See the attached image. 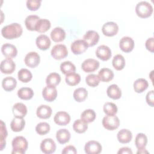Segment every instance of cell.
<instances>
[{
	"mask_svg": "<svg viewBox=\"0 0 154 154\" xmlns=\"http://www.w3.org/2000/svg\"><path fill=\"white\" fill-rule=\"evenodd\" d=\"M84 150L87 154H99L102 151V146L98 141L91 140L85 144Z\"/></svg>",
	"mask_w": 154,
	"mask_h": 154,
	"instance_id": "11",
	"label": "cell"
},
{
	"mask_svg": "<svg viewBox=\"0 0 154 154\" xmlns=\"http://www.w3.org/2000/svg\"><path fill=\"white\" fill-rule=\"evenodd\" d=\"M40 149L45 154H51L56 150V144L52 138H45L40 143Z\"/></svg>",
	"mask_w": 154,
	"mask_h": 154,
	"instance_id": "10",
	"label": "cell"
},
{
	"mask_svg": "<svg viewBox=\"0 0 154 154\" xmlns=\"http://www.w3.org/2000/svg\"><path fill=\"white\" fill-rule=\"evenodd\" d=\"M83 38L88 46H93L99 42V35L94 30H89L84 34Z\"/></svg>",
	"mask_w": 154,
	"mask_h": 154,
	"instance_id": "15",
	"label": "cell"
},
{
	"mask_svg": "<svg viewBox=\"0 0 154 154\" xmlns=\"http://www.w3.org/2000/svg\"><path fill=\"white\" fill-rule=\"evenodd\" d=\"M0 69L2 73L11 74L16 69V64L12 59L6 58L1 61Z\"/></svg>",
	"mask_w": 154,
	"mask_h": 154,
	"instance_id": "12",
	"label": "cell"
},
{
	"mask_svg": "<svg viewBox=\"0 0 154 154\" xmlns=\"http://www.w3.org/2000/svg\"><path fill=\"white\" fill-rule=\"evenodd\" d=\"M76 153H77V151L76 148L72 145H69L66 146L62 150V153L63 154H67V153L76 154Z\"/></svg>",
	"mask_w": 154,
	"mask_h": 154,
	"instance_id": "49",
	"label": "cell"
},
{
	"mask_svg": "<svg viewBox=\"0 0 154 154\" xmlns=\"http://www.w3.org/2000/svg\"><path fill=\"white\" fill-rule=\"evenodd\" d=\"M65 80L66 84H67L69 85L75 86L78 84L81 81V76L79 74L75 72L66 75Z\"/></svg>",
	"mask_w": 154,
	"mask_h": 154,
	"instance_id": "40",
	"label": "cell"
},
{
	"mask_svg": "<svg viewBox=\"0 0 154 154\" xmlns=\"http://www.w3.org/2000/svg\"><path fill=\"white\" fill-rule=\"evenodd\" d=\"M132 150L128 147H123L120 148L119 151L117 152V153L120 154V153H122V154H125V153H127V154H132Z\"/></svg>",
	"mask_w": 154,
	"mask_h": 154,
	"instance_id": "50",
	"label": "cell"
},
{
	"mask_svg": "<svg viewBox=\"0 0 154 154\" xmlns=\"http://www.w3.org/2000/svg\"><path fill=\"white\" fill-rule=\"evenodd\" d=\"M103 34L108 37H112L116 35L119 31L118 25L114 22H108L103 24L102 28Z\"/></svg>",
	"mask_w": 154,
	"mask_h": 154,
	"instance_id": "8",
	"label": "cell"
},
{
	"mask_svg": "<svg viewBox=\"0 0 154 154\" xmlns=\"http://www.w3.org/2000/svg\"><path fill=\"white\" fill-rule=\"evenodd\" d=\"M112 53L110 48L106 45H100L96 51V55L102 61H107L110 59Z\"/></svg>",
	"mask_w": 154,
	"mask_h": 154,
	"instance_id": "14",
	"label": "cell"
},
{
	"mask_svg": "<svg viewBox=\"0 0 154 154\" xmlns=\"http://www.w3.org/2000/svg\"><path fill=\"white\" fill-rule=\"evenodd\" d=\"M13 154H23L27 150L28 143L26 139L22 136H17L14 138L11 143Z\"/></svg>",
	"mask_w": 154,
	"mask_h": 154,
	"instance_id": "2",
	"label": "cell"
},
{
	"mask_svg": "<svg viewBox=\"0 0 154 154\" xmlns=\"http://www.w3.org/2000/svg\"><path fill=\"white\" fill-rule=\"evenodd\" d=\"M54 120L58 125L66 126L70 122V116L65 111H58L55 114Z\"/></svg>",
	"mask_w": 154,
	"mask_h": 154,
	"instance_id": "18",
	"label": "cell"
},
{
	"mask_svg": "<svg viewBox=\"0 0 154 154\" xmlns=\"http://www.w3.org/2000/svg\"><path fill=\"white\" fill-rule=\"evenodd\" d=\"M17 96L22 100H29L33 97L34 91L29 87H22L18 90Z\"/></svg>",
	"mask_w": 154,
	"mask_h": 154,
	"instance_id": "31",
	"label": "cell"
},
{
	"mask_svg": "<svg viewBox=\"0 0 154 154\" xmlns=\"http://www.w3.org/2000/svg\"><path fill=\"white\" fill-rule=\"evenodd\" d=\"M25 125V121L23 118H14L10 123V127L14 132H20L23 130Z\"/></svg>",
	"mask_w": 154,
	"mask_h": 154,
	"instance_id": "30",
	"label": "cell"
},
{
	"mask_svg": "<svg viewBox=\"0 0 154 154\" xmlns=\"http://www.w3.org/2000/svg\"><path fill=\"white\" fill-rule=\"evenodd\" d=\"M24 61L27 66L31 68H34L39 64L40 57L36 52H30L26 55Z\"/></svg>",
	"mask_w": 154,
	"mask_h": 154,
	"instance_id": "6",
	"label": "cell"
},
{
	"mask_svg": "<svg viewBox=\"0 0 154 154\" xmlns=\"http://www.w3.org/2000/svg\"><path fill=\"white\" fill-rule=\"evenodd\" d=\"M106 93L109 97L112 99H119L122 96V91L117 84H113L109 85L107 90Z\"/></svg>",
	"mask_w": 154,
	"mask_h": 154,
	"instance_id": "24",
	"label": "cell"
},
{
	"mask_svg": "<svg viewBox=\"0 0 154 154\" xmlns=\"http://www.w3.org/2000/svg\"><path fill=\"white\" fill-rule=\"evenodd\" d=\"M42 1L38 0H27L26 4L27 8L31 11H35L39 8Z\"/></svg>",
	"mask_w": 154,
	"mask_h": 154,
	"instance_id": "46",
	"label": "cell"
},
{
	"mask_svg": "<svg viewBox=\"0 0 154 154\" xmlns=\"http://www.w3.org/2000/svg\"><path fill=\"white\" fill-rule=\"evenodd\" d=\"M148 153V151L146 150L145 149H138V151L137 152V153Z\"/></svg>",
	"mask_w": 154,
	"mask_h": 154,
	"instance_id": "51",
	"label": "cell"
},
{
	"mask_svg": "<svg viewBox=\"0 0 154 154\" xmlns=\"http://www.w3.org/2000/svg\"><path fill=\"white\" fill-rule=\"evenodd\" d=\"M117 137L120 143L126 144L129 143L132 139V134L128 129H122L118 132Z\"/></svg>",
	"mask_w": 154,
	"mask_h": 154,
	"instance_id": "21",
	"label": "cell"
},
{
	"mask_svg": "<svg viewBox=\"0 0 154 154\" xmlns=\"http://www.w3.org/2000/svg\"><path fill=\"white\" fill-rule=\"evenodd\" d=\"M88 45L84 40H75L70 46L72 52L75 55H79L84 53L88 49Z\"/></svg>",
	"mask_w": 154,
	"mask_h": 154,
	"instance_id": "9",
	"label": "cell"
},
{
	"mask_svg": "<svg viewBox=\"0 0 154 154\" xmlns=\"http://www.w3.org/2000/svg\"><path fill=\"white\" fill-rule=\"evenodd\" d=\"M35 43L38 49L40 50L46 51L49 48L51 42L48 36L45 34H41L37 37Z\"/></svg>",
	"mask_w": 154,
	"mask_h": 154,
	"instance_id": "19",
	"label": "cell"
},
{
	"mask_svg": "<svg viewBox=\"0 0 154 154\" xmlns=\"http://www.w3.org/2000/svg\"><path fill=\"white\" fill-rule=\"evenodd\" d=\"M103 126L109 131H113L119 128L120 125V120L117 116H106L102 119Z\"/></svg>",
	"mask_w": 154,
	"mask_h": 154,
	"instance_id": "4",
	"label": "cell"
},
{
	"mask_svg": "<svg viewBox=\"0 0 154 154\" xmlns=\"http://www.w3.org/2000/svg\"><path fill=\"white\" fill-rule=\"evenodd\" d=\"M40 18L37 15H29L25 20V24L26 28L29 31H35L37 22Z\"/></svg>",
	"mask_w": 154,
	"mask_h": 154,
	"instance_id": "33",
	"label": "cell"
},
{
	"mask_svg": "<svg viewBox=\"0 0 154 154\" xmlns=\"http://www.w3.org/2000/svg\"><path fill=\"white\" fill-rule=\"evenodd\" d=\"M146 102L149 105L153 107L154 106V94L153 90H151L149 91L146 96Z\"/></svg>",
	"mask_w": 154,
	"mask_h": 154,
	"instance_id": "47",
	"label": "cell"
},
{
	"mask_svg": "<svg viewBox=\"0 0 154 154\" xmlns=\"http://www.w3.org/2000/svg\"><path fill=\"white\" fill-rule=\"evenodd\" d=\"M149 87L147 81L144 78H138L134 82V89L137 93H141Z\"/></svg>",
	"mask_w": 154,
	"mask_h": 154,
	"instance_id": "28",
	"label": "cell"
},
{
	"mask_svg": "<svg viewBox=\"0 0 154 154\" xmlns=\"http://www.w3.org/2000/svg\"><path fill=\"white\" fill-rule=\"evenodd\" d=\"M147 143V137L143 133H138L135 139V144L138 149H145Z\"/></svg>",
	"mask_w": 154,
	"mask_h": 154,
	"instance_id": "35",
	"label": "cell"
},
{
	"mask_svg": "<svg viewBox=\"0 0 154 154\" xmlns=\"http://www.w3.org/2000/svg\"><path fill=\"white\" fill-rule=\"evenodd\" d=\"M104 112L107 116H115L117 112V106L112 102H106L103 106Z\"/></svg>",
	"mask_w": 154,
	"mask_h": 154,
	"instance_id": "42",
	"label": "cell"
},
{
	"mask_svg": "<svg viewBox=\"0 0 154 154\" xmlns=\"http://www.w3.org/2000/svg\"><path fill=\"white\" fill-rule=\"evenodd\" d=\"M51 37L55 42H62L66 37V32L61 27H55L51 32Z\"/></svg>",
	"mask_w": 154,
	"mask_h": 154,
	"instance_id": "22",
	"label": "cell"
},
{
	"mask_svg": "<svg viewBox=\"0 0 154 154\" xmlns=\"http://www.w3.org/2000/svg\"><path fill=\"white\" fill-rule=\"evenodd\" d=\"M51 26V22L48 19H40L35 25V31L40 33H43L49 30Z\"/></svg>",
	"mask_w": 154,
	"mask_h": 154,
	"instance_id": "29",
	"label": "cell"
},
{
	"mask_svg": "<svg viewBox=\"0 0 154 154\" xmlns=\"http://www.w3.org/2000/svg\"><path fill=\"white\" fill-rule=\"evenodd\" d=\"M73 97L78 102L84 101L88 96V92L85 88L79 87L76 88L73 92Z\"/></svg>",
	"mask_w": 154,
	"mask_h": 154,
	"instance_id": "34",
	"label": "cell"
},
{
	"mask_svg": "<svg viewBox=\"0 0 154 154\" xmlns=\"http://www.w3.org/2000/svg\"><path fill=\"white\" fill-rule=\"evenodd\" d=\"M60 70L66 75L75 72L76 67L71 61H66L60 64Z\"/></svg>",
	"mask_w": 154,
	"mask_h": 154,
	"instance_id": "37",
	"label": "cell"
},
{
	"mask_svg": "<svg viewBox=\"0 0 154 154\" xmlns=\"http://www.w3.org/2000/svg\"><path fill=\"white\" fill-rule=\"evenodd\" d=\"M114 75L112 70L108 68H102L98 73L100 81L102 82H109L111 81L114 78Z\"/></svg>",
	"mask_w": 154,
	"mask_h": 154,
	"instance_id": "27",
	"label": "cell"
},
{
	"mask_svg": "<svg viewBox=\"0 0 154 154\" xmlns=\"http://www.w3.org/2000/svg\"><path fill=\"white\" fill-rule=\"evenodd\" d=\"M112 64L116 70H121L123 69L125 66V59L123 55L120 54H117L114 57L112 61Z\"/></svg>",
	"mask_w": 154,
	"mask_h": 154,
	"instance_id": "32",
	"label": "cell"
},
{
	"mask_svg": "<svg viewBox=\"0 0 154 154\" xmlns=\"http://www.w3.org/2000/svg\"><path fill=\"white\" fill-rule=\"evenodd\" d=\"M61 81L60 75L55 72H53L48 75L46 79V83L47 85L54 86L58 85Z\"/></svg>",
	"mask_w": 154,
	"mask_h": 154,
	"instance_id": "39",
	"label": "cell"
},
{
	"mask_svg": "<svg viewBox=\"0 0 154 154\" xmlns=\"http://www.w3.org/2000/svg\"><path fill=\"white\" fill-rule=\"evenodd\" d=\"M50 128V125L48 123L40 122L35 126V131L38 134L44 135L49 132Z\"/></svg>",
	"mask_w": 154,
	"mask_h": 154,
	"instance_id": "43",
	"label": "cell"
},
{
	"mask_svg": "<svg viewBox=\"0 0 154 154\" xmlns=\"http://www.w3.org/2000/svg\"><path fill=\"white\" fill-rule=\"evenodd\" d=\"M51 54L54 59L60 60L67 56L68 51L64 45L58 44L52 48L51 51Z\"/></svg>",
	"mask_w": 154,
	"mask_h": 154,
	"instance_id": "5",
	"label": "cell"
},
{
	"mask_svg": "<svg viewBox=\"0 0 154 154\" xmlns=\"http://www.w3.org/2000/svg\"><path fill=\"white\" fill-rule=\"evenodd\" d=\"M52 108L46 105H40L36 110V114L38 117L43 119H46L51 117L52 114Z\"/></svg>",
	"mask_w": 154,
	"mask_h": 154,
	"instance_id": "23",
	"label": "cell"
},
{
	"mask_svg": "<svg viewBox=\"0 0 154 154\" xmlns=\"http://www.w3.org/2000/svg\"><path fill=\"white\" fill-rule=\"evenodd\" d=\"M1 150L4 149L5 147V138L7 136V132L5 126V124L3 122V121H1Z\"/></svg>",
	"mask_w": 154,
	"mask_h": 154,
	"instance_id": "45",
	"label": "cell"
},
{
	"mask_svg": "<svg viewBox=\"0 0 154 154\" xmlns=\"http://www.w3.org/2000/svg\"><path fill=\"white\" fill-rule=\"evenodd\" d=\"M42 96L45 100L48 102H52L57 96V90L55 87L47 85L42 91Z\"/></svg>",
	"mask_w": 154,
	"mask_h": 154,
	"instance_id": "16",
	"label": "cell"
},
{
	"mask_svg": "<svg viewBox=\"0 0 154 154\" xmlns=\"http://www.w3.org/2000/svg\"><path fill=\"white\" fill-rule=\"evenodd\" d=\"M71 135L66 129H60L56 133V138L60 144H65L69 141Z\"/></svg>",
	"mask_w": 154,
	"mask_h": 154,
	"instance_id": "26",
	"label": "cell"
},
{
	"mask_svg": "<svg viewBox=\"0 0 154 154\" xmlns=\"http://www.w3.org/2000/svg\"><path fill=\"white\" fill-rule=\"evenodd\" d=\"M96 112L91 109L84 110L81 114V119L87 123L93 122L96 119Z\"/></svg>",
	"mask_w": 154,
	"mask_h": 154,
	"instance_id": "36",
	"label": "cell"
},
{
	"mask_svg": "<svg viewBox=\"0 0 154 154\" xmlns=\"http://www.w3.org/2000/svg\"><path fill=\"white\" fill-rule=\"evenodd\" d=\"M99 62L93 58H88L85 60L81 64L82 69L86 73L93 72L99 67Z\"/></svg>",
	"mask_w": 154,
	"mask_h": 154,
	"instance_id": "7",
	"label": "cell"
},
{
	"mask_svg": "<svg viewBox=\"0 0 154 154\" xmlns=\"http://www.w3.org/2000/svg\"><path fill=\"white\" fill-rule=\"evenodd\" d=\"M23 32L22 26L17 23H13L4 26L1 29L2 35L7 39H14L19 37Z\"/></svg>",
	"mask_w": 154,
	"mask_h": 154,
	"instance_id": "1",
	"label": "cell"
},
{
	"mask_svg": "<svg viewBox=\"0 0 154 154\" xmlns=\"http://www.w3.org/2000/svg\"><path fill=\"white\" fill-rule=\"evenodd\" d=\"M153 43H154L153 37L149 38L146 41V43H145L146 48L148 51H149L150 52H151L152 53H153V52H154Z\"/></svg>",
	"mask_w": 154,
	"mask_h": 154,
	"instance_id": "48",
	"label": "cell"
},
{
	"mask_svg": "<svg viewBox=\"0 0 154 154\" xmlns=\"http://www.w3.org/2000/svg\"><path fill=\"white\" fill-rule=\"evenodd\" d=\"M12 111L15 117L23 118L27 113V108L23 103L18 102L13 105Z\"/></svg>",
	"mask_w": 154,
	"mask_h": 154,
	"instance_id": "20",
	"label": "cell"
},
{
	"mask_svg": "<svg viewBox=\"0 0 154 154\" xmlns=\"http://www.w3.org/2000/svg\"><path fill=\"white\" fill-rule=\"evenodd\" d=\"M119 47L122 51L126 53L130 52L134 48V41L130 37H123L120 40Z\"/></svg>",
	"mask_w": 154,
	"mask_h": 154,
	"instance_id": "13",
	"label": "cell"
},
{
	"mask_svg": "<svg viewBox=\"0 0 154 154\" xmlns=\"http://www.w3.org/2000/svg\"><path fill=\"white\" fill-rule=\"evenodd\" d=\"M152 5L147 1H140L136 5L135 12L138 16L141 18L150 17L153 13Z\"/></svg>",
	"mask_w": 154,
	"mask_h": 154,
	"instance_id": "3",
	"label": "cell"
},
{
	"mask_svg": "<svg viewBox=\"0 0 154 154\" xmlns=\"http://www.w3.org/2000/svg\"><path fill=\"white\" fill-rule=\"evenodd\" d=\"M85 82L88 85L91 87H95L99 85L100 79L98 75L96 74H90L86 76Z\"/></svg>",
	"mask_w": 154,
	"mask_h": 154,
	"instance_id": "44",
	"label": "cell"
},
{
	"mask_svg": "<svg viewBox=\"0 0 154 154\" xmlns=\"http://www.w3.org/2000/svg\"><path fill=\"white\" fill-rule=\"evenodd\" d=\"M1 52L2 54L7 58H13L17 54L16 47L10 43H5L1 47Z\"/></svg>",
	"mask_w": 154,
	"mask_h": 154,
	"instance_id": "17",
	"label": "cell"
},
{
	"mask_svg": "<svg viewBox=\"0 0 154 154\" xmlns=\"http://www.w3.org/2000/svg\"><path fill=\"white\" fill-rule=\"evenodd\" d=\"M73 129L77 133H84L88 129V123L84 122L82 119H77L73 124Z\"/></svg>",
	"mask_w": 154,
	"mask_h": 154,
	"instance_id": "38",
	"label": "cell"
},
{
	"mask_svg": "<svg viewBox=\"0 0 154 154\" xmlns=\"http://www.w3.org/2000/svg\"><path fill=\"white\" fill-rule=\"evenodd\" d=\"M18 79L22 82H28L30 81L32 78L31 72L26 69H21L17 73Z\"/></svg>",
	"mask_w": 154,
	"mask_h": 154,
	"instance_id": "41",
	"label": "cell"
},
{
	"mask_svg": "<svg viewBox=\"0 0 154 154\" xmlns=\"http://www.w3.org/2000/svg\"><path fill=\"white\" fill-rule=\"evenodd\" d=\"M17 85V81L12 76H7L2 81V87L7 91H11L14 90Z\"/></svg>",
	"mask_w": 154,
	"mask_h": 154,
	"instance_id": "25",
	"label": "cell"
}]
</instances>
